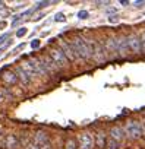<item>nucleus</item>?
<instances>
[{"label":"nucleus","instance_id":"nucleus-7","mask_svg":"<svg viewBox=\"0 0 145 149\" xmlns=\"http://www.w3.org/2000/svg\"><path fill=\"white\" fill-rule=\"evenodd\" d=\"M57 45L60 47V50L63 51V54L66 56V58L69 60V63H74V61L78 58V56H76L75 50L72 48V45H70V42H69V41L59 40V41H57Z\"/></svg>","mask_w":145,"mask_h":149},{"label":"nucleus","instance_id":"nucleus-30","mask_svg":"<svg viewBox=\"0 0 145 149\" xmlns=\"http://www.w3.org/2000/svg\"><path fill=\"white\" fill-rule=\"evenodd\" d=\"M0 117H2V114H0Z\"/></svg>","mask_w":145,"mask_h":149},{"label":"nucleus","instance_id":"nucleus-10","mask_svg":"<svg viewBox=\"0 0 145 149\" xmlns=\"http://www.w3.org/2000/svg\"><path fill=\"white\" fill-rule=\"evenodd\" d=\"M103 47H104V51L107 54V57H111L116 54V37H106L104 41H103Z\"/></svg>","mask_w":145,"mask_h":149},{"label":"nucleus","instance_id":"nucleus-23","mask_svg":"<svg viewBox=\"0 0 145 149\" xmlns=\"http://www.w3.org/2000/svg\"><path fill=\"white\" fill-rule=\"evenodd\" d=\"M8 38H9V32H6V34H3L2 37H0V45H3V42H5Z\"/></svg>","mask_w":145,"mask_h":149},{"label":"nucleus","instance_id":"nucleus-21","mask_svg":"<svg viewBox=\"0 0 145 149\" xmlns=\"http://www.w3.org/2000/svg\"><path fill=\"white\" fill-rule=\"evenodd\" d=\"M27 32H28V29H27V28H21V29L16 32V37H18V38H21V37H24Z\"/></svg>","mask_w":145,"mask_h":149},{"label":"nucleus","instance_id":"nucleus-5","mask_svg":"<svg viewBox=\"0 0 145 149\" xmlns=\"http://www.w3.org/2000/svg\"><path fill=\"white\" fill-rule=\"evenodd\" d=\"M126 41H127V48L129 53L133 56H138L142 53V42H141V35L132 32L129 35H126Z\"/></svg>","mask_w":145,"mask_h":149},{"label":"nucleus","instance_id":"nucleus-20","mask_svg":"<svg viewBox=\"0 0 145 149\" xmlns=\"http://www.w3.org/2000/svg\"><path fill=\"white\" fill-rule=\"evenodd\" d=\"M78 18L79 19H87L88 18V12L87 10H79L78 12Z\"/></svg>","mask_w":145,"mask_h":149},{"label":"nucleus","instance_id":"nucleus-14","mask_svg":"<svg viewBox=\"0 0 145 149\" xmlns=\"http://www.w3.org/2000/svg\"><path fill=\"white\" fill-rule=\"evenodd\" d=\"M34 142L38 145V146H43L44 143L48 142V134L46 132H37L35 133V137H34Z\"/></svg>","mask_w":145,"mask_h":149},{"label":"nucleus","instance_id":"nucleus-13","mask_svg":"<svg viewBox=\"0 0 145 149\" xmlns=\"http://www.w3.org/2000/svg\"><path fill=\"white\" fill-rule=\"evenodd\" d=\"M15 72H16V74H18L19 81H22V84H24V85H28V84L31 82V76H29V74H28V73H27L21 66H16Z\"/></svg>","mask_w":145,"mask_h":149},{"label":"nucleus","instance_id":"nucleus-22","mask_svg":"<svg viewBox=\"0 0 145 149\" xmlns=\"http://www.w3.org/2000/svg\"><path fill=\"white\" fill-rule=\"evenodd\" d=\"M141 42H142V53L145 54V32L141 34Z\"/></svg>","mask_w":145,"mask_h":149},{"label":"nucleus","instance_id":"nucleus-29","mask_svg":"<svg viewBox=\"0 0 145 149\" xmlns=\"http://www.w3.org/2000/svg\"><path fill=\"white\" fill-rule=\"evenodd\" d=\"M5 50V47H2V48H0V54H2V51Z\"/></svg>","mask_w":145,"mask_h":149},{"label":"nucleus","instance_id":"nucleus-3","mask_svg":"<svg viewBox=\"0 0 145 149\" xmlns=\"http://www.w3.org/2000/svg\"><path fill=\"white\" fill-rule=\"evenodd\" d=\"M47 56L53 60V63L57 66V69H59V70H60V69L67 67V64H69V60L66 58V56L63 54V51L60 50V47H59V45L48 47V50H47Z\"/></svg>","mask_w":145,"mask_h":149},{"label":"nucleus","instance_id":"nucleus-25","mask_svg":"<svg viewBox=\"0 0 145 149\" xmlns=\"http://www.w3.org/2000/svg\"><path fill=\"white\" fill-rule=\"evenodd\" d=\"M31 47L35 50V48H38L40 47V41L38 40H32V42H31Z\"/></svg>","mask_w":145,"mask_h":149},{"label":"nucleus","instance_id":"nucleus-19","mask_svg":"<svg viewBox=\"0 0 145 149\" xmlns=\"http://www.w3.org/2000/svg\"><path fill=\"white\" fill-rule=\"evenodd\" d=\"M64 15L63 13H56V16H54V21L56 22H64Z\"/></svg>","mask_w":145,"mask_h":149},{"label":"nucleus","instance_id":"nucleus-1","mask_svg":"<svg viewBox=\"0 0 145 149\" xmlns=\"http://www.w3.org/2000/svg\"><path fill=\"white\" fill-rule=\"evenodd\" d=\"M69 42H70L72 48L75 50L78 58H81V60H90V58H92L91 44H90V41L85 37L76 34V35H74V37L69 40Z\"/></svg>","mask_w":145,"mask_h":149},{"label":"nucleus","instance_id":"nucleus-8","mask_svg":"<svg viewBox=\"0 0 145 149\" xmlns=\"http://www.w3.org/2000/svg\"><path fill=\"white\" fill-rule=\"evenodd\" d=\"M116 54L120 57H127L129 48H127V41H126V35H117L116 37Z\"/></svg>","mask_w":145,"mask_h":149},{"label":"nucleus","instance_id":"nucleus-4","mask_svg":"<svg viewBox=\"0 0 145 149\" xmlns=\"http://www.w3.org/2000/svg\"><path fill=\"white\" fill-rule=\"evenodd\" d=\"M91 44V53H92V60L95 63H103L106 58H107V54L104 51V47H103V41L100 40H92L90 41Z\"/></svg>","mask_w":145,"mask_h":149},{"label":"nucleus","instance_id":"nucleus-26","mask_svg":"<svg viewBox=\"0 0 145 149\" xmlns=\"http://www.w3.org/2000/svg\"><path fill=\"white\" fill-rule=\"evenodd\" d=\"M47 5H50V2H40V3H37V9L38 8H46Z\"/></svg>","mask_w":145,"mask_h":149},{"label":"nucleus","instance_id":"nucleus-27","mask_svg":"<svg viewBox=\"0 0 145 149\" xmlns=\"http://www.w3.org/2000/svg\"><path fill=\"white\" fill-rule=\"evenodd\" d=\"M27 149H40V146H38V145H37V143L34 142V143L28 145V148H27Z\"/></svg>","mask_w":145,"mask_h":149},{"label":"nucleus","instance_id":"nucleus-28","mask_svg":"<svg viewBox=\"0 0 145 149\" xmlns=\"http://www.w3.org/2000/svg\"><path fill=\"white\" fill-rule=\"evenodd\" d=\"M120 5H125L126 6V5H129V2H127V0H120Z\"/></svg>","mask_w":145,"mask_h":149},{"label":"nucleus","instance_id":"nucleus-6","mask_svg":"<svg viewBox=\"0 0 145 149\" xmlns=\"http://www.w3.org/2000/svg\"><path fill=\"white\" fill-rule=\"evenodd\" d=\"M79 149H94V137L90 132H82L76 137Z\"/></svg>","mask_w":145,"mask_h":149},{"label":"nucleus","instance_id":"nucleus-17","mask_svg":"<svg viewBox=\"0 0 145 149\" xmlns=\"http://www.w3.org/2000/svg\"><path fill=\"white\" fill-rule=\"evenodd\" d=\"M9 97H11V95H9V92H8L6 89H0V104H3L6 100H9ZM11 98H12V97H11Z\"/></svg>","mask_w":145,"mask_h":149},{"label":"nucleus","instance_id":"nucleus-9","mask_svg":"<svg viewBox=\"0 0 145 149\" xmlns=\"http://www.w3.org/2000/svg\"><path fill=\"white\" fill-rule=\"evenodd\" d=\"M109 136H110V139H111V140H114V142L120 143L122 140H125V139H126L125 127H122V126H119V124L111 126V127H110V130H109Z\"/></svg>","mask_w":145,"mask_h":149},{"label":"nucleus","instance_id":"nucleus-2","mask_svg":"<svg viewBox=\"0 0 145 149\" xmlns=\"http://www.w3.org/2000/svg\"><path fill=\"white\" fill-rule=\"evenodd\" d=\"M125 134L129 140H139L144 137V126L136 120H129L125 124Z\"/></svg>","mask_w":145,"mask_h":149},{"label":"nucleus","instance_id":"nucleus-24","mask_svg":"<svg viewBox=\"0 0 145 149\" xmlns=\"http://www.w3.org/2000/svg\"><path fill=\"white\" fill-rule=\"evenodd\" d=\"M40 149H53V145L50 143V140L47 142V143H44L43 146H40Z\"/></svg>","mask_w":145,"mask_h":149},{"label":"nucleus","instance_id":"nucleus-15","mask_svg":"<svg viewBox=\"0 0 145 149\" xmlns=\"http://www.w3.org/2000/svg\"><path fill=\"white\" fill-rule=\"evenodd\" d=\"M18 143H19V140H18V137H16L15 134H8V136L5 137V146L9 148V149L18 146Z\"/></svg>","mask_w":145,"mask_h":149},{"label":"nucleus","instance_id":"nucleus-18","mask_svg":"<svg viewBox=\"0 0 145 149\" xmlns=\"http://www.w3.org/2000/svg\"><path fill=\"white\" fill-rule=\"evenodd\" d=\"M107 148H109V149H117V148H119V143L114 142V140H111V139H109V140H107Z\"/></svg>","mask_w":145,"mask_h":149},{"label":"nucleus","instance_id":"nucleus-12","mask_svg":"<svg viewBox=\"0 0 145 149\" xmlns=\"http://www.w3.org/2000/svg\"><path fill=\"white\" fill-rule=\"evenodd\" d=\"M2 79H3V82L8 84V85H15V84L19 81L16 72H13V70H5V72L2 73Z\"/></svg>","mask_w":145,"mask_h":149},{"label":"nucleus","instance_id":"nucleus-11","mask_svg":"<svg viewBox=\"0 0 145 149\" xmlns=\"http://www.w3.org/2000/svg\"><path fill=\"white\" fill-rule=\"evenodd\" d=\"M107 146V136L103 130H98L95 133V139H94V148L95 149H104Z\"/></svg>","mask_w":145,"mask_h":149},{"label":"nucleus","instance_id":"nucleus-16","mask_svg":"<svg viewBox=\"0 0 145 149\" xmlns=\"http://www.w3.org/2000/svg\"><path fill=\"white\" fill-rule=\"evenodd\" d=\"M63 149H79L78 148V140L75 137H67L64 140V146Z\"/></svg>","mask_w":145,"mask_h":149}]
</instances>
